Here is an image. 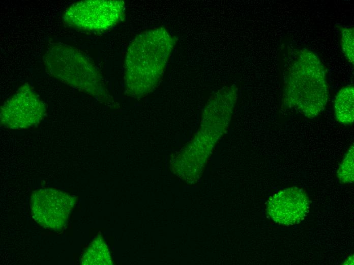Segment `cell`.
I'll return each instance as SVG.
<instances>
[{"label":"cell","mask_w":354,"mask_h":265,"mask_svg":"<svg viewBox=\"0 0 354 265\" xmlns=\"http://www.w3.org/2000/svg\"><path fill=\"white\" fill-rule=\"evenodd\" d=\"M45 112L43 102L26 84L2 107L1 124L11 129L27 128L39 123Z\"/></svg>","instance_id":"cell-5"},{"label":"cell","mask_w":354,"mask_h":265,"mask_svg":"<svg viewBox=\"0 0 354 265\" xmlns=\"http://www.w3.org/2000/svg\"><path fill=\"white\" fill-rule=\"evenodd\" d=\"M353 27H344L341 31V45L348 61L353 65L354 34Z\"/></svg>","instance_id":"cell-10"},{"label":"cell","mask_w":354,"mask_h":265,"mask_svg":"<svg viewBox=\"0 0 354 265\" xmlns=\"http://www.w3.org/2000/svg\"><path fill=\"white\" fill-rule=\"evenodd\" d=\"M74 203L73 198L55 189H40L32 195L33 217L41 226L51 229L64 227Z\"/></svg>","instance_id":"cell-6"},{"label":"cell","mask_w":354,"mask_h":265,"mask_svg":"<svg viewBox=\"0 0 354 265\" xmlns=\"http://www.w3.org/2000/svg\"><path fill=\"white\" fill-rule=\"evenodd\" d=\"M354 88L352 85L342 87L334 101L335 118L340 123L349 125L354 120Z\"/></svg>","instance_id":"cell-8"},{"label":"cell","mask_w":354,"mask_h":265,"mask_svg":"<svg viewBox=\"0 0 354 265\" xmlns=\"http://www.w3.org/2000/svg\"><path fill=\"white\" fill-rule=\"evenodd\" d=\"M123 1H85L70 7L64 19L70 25L90 31L109 29L124 17Z\"/></svg>","instance_id":"cell-4"},{"label":"cell","mask_w":354,"mask_h":265,"mask_svg":"<svg viewBox=\"0 0 354 265\" xmlns=\"http://www.w3.org/2000/svg\"><path fill=\"white\" fill-rule=\"evenodd\" d=\"M282 102L308 118L322 112L328 99L324 68L318 56L303 48L298 51L284 73Z\"/></svg>","instance_id":"cell-2"},{"label":"cell","mask_w":354,"mask_h":265,"mask_svg":"<svg viewBox=\"0 0 354 265\" xmlns=\"http://www.w3.org/2000/svg\"><path fill=\"white\" fill-rule=\"evenodd\" d=\"M354 148L351 146L340 164L337 177L341 183L349 184L354 179Z\"/></svg>","instance_id":"cell-9"},{"label":"cell","mask_w":354,"mask_h":265,"mask_svg":"<svg viewBox=\"0 0 354 265\" xmlns=\"http://www.w3.org/2000/svg\"><path fill=\"white\" fill-rule=\"evenodd\" d=\"M46 56V66L55 77L78 89L94 94L102 90L100 79L97 70L89 60L78 50L69 46H53Z\"/></svg>","instance_id":"cell-3"},{"label":"cell","mask_w":354,"mask_h":265,"mask_svg":"<svg viewBox=\"0 0 354 265\" xmlns=\"http://www.w3.org/2000/svg\"><path fill=\"white\" fill-rule=\"evenodd\" d=\"M344 264H353V255H350L344 261Z\"/></svg>","instance_id":"cell-11"},{"label":"cell","mask_w":354,"mask_h":265,"mask_svg":"<svg viewBox=\"0 0 354 265\" xmlns=\"http://www.w3.org/2000/svg\"><path fill=\"white\" fill-rule=\"evenodd\" d=\"M175 43L164 28L138 34L131 42L126 54L125 77L128 92L141 96L158 83Z\"/></svg>","instance_id":"cell-1"},{"label":"cell","mask_w":354,"mask_h":265,"mask_svg":"<svg viewBox=\"0 0 354 265\" xmlns=\"http://www.w3.org/2000/svg\"><path fill=\"white\" fill-rule=\"evenodd\" d=\"M309 200L304 190L291 187L271 196L267 203V213L276 223L286 226L299 223L305 216Z\"/></svg>","instance_id":"cell-7"}]
</instances>
